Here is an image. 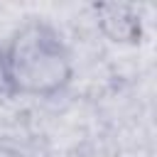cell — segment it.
Wrapping results in <instances>:
<instances>
[{"label":"cell","instance_id":"1","mask_svg":"<svg viewBox=\"0 0 157 157\" xmlns=\"http://www.w3.org/2000/svg\"><path fill=\"white\" fill-rule=\"evenodd\" d=\"M15 96L52 98L74 78V56L49 22L29 20L17 27L5 47Z\"/></svg>","mask_w":157,"mask_h":157},{"label":"cell","instance_id":"2","mask_svg":"<svg viewBox=\"0 0 157 157\" xmlns=\"http://www.w3.org/2000/svg\"><path fill=\"white\" fill-rule=\"evenodd\" d=\"M96 25L115 44H137L142 39V20L135 5L128 2H96Z\"/></svg>","mask_w":157,"mask_h":157},{"label":"cell","instance_id":"3","mask_svg":"<svg viewBox=\"0 0 157 157\" xmlns=\"http://www.w3.org/2000/svg\"><path fill=\"white\" fill-rule=\"evenodd\" d=\"M12 83H10V71H7V59H5V47H0V101L12 98Z\"/></svg>","mask_w":157,"mask_h":157},{"label":"cell","instance_id":"4","mask_svg":"<svg viewBox=\"0 0 157 157\" xmlns=\"http://www.w3.org/2000/svg\"><path fill=\"white\" fill-rule=\"evenodd\" d=\"M0 157H27V155L10 142H0Z\"/></svg>","mask_w":157,"mask_h":157}]
</instances>
